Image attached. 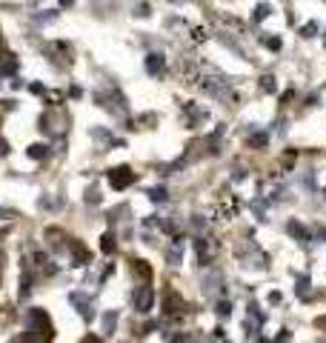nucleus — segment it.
<instances>
[{"mask_svg":"<svg viewBox=\"0 0 326 343\" xmlns=\"http://www.w3.org/2000/svg\"><path fill=\"white\" fill-rule=\"evenodd\" d=\"M266 141H269V134L266 132H255L252 138H249V146H252V149H264Z\"/></svg>","mask_w":326,"mask_h":343,"instance_id":"f3484780","label":"nucleus"},{"mask_svg":"<svg viewBox=\"0 0 326 343\" xmlns=\"http://www.w3.org/2000/svg\"><path fill=\"white\" fill-rule=\"evenodd\" d=\"M32 326H35V334H40V340L52 343L54 329H52V320H49V315H46L43 309H32Z\"/></svg>","mask_w":326,"mask_h":343,"instance_id":"7ed1b4c3","label":"nucleus"},{"mask_svg":"<svg viewBox=\"0 0 326 343\" xmlns=\"http://www.w3.org/2000/svg\"><path fill=\"white\" fill-rule=\"evenodd\" d=\"M97 103H100V106H106V109H109V112H112V114H120V112H126V97L120 95L117 89H112L109 95H103V92H100V95H97Z\"/></svg>","mask_w":326,"mask_h":343,"instance_id":"20e7f679","label":"nucleus"},{"mask_svg":"<svg viewBox=\"0 0 326 343\" xmlns=\"http://www.w3.org/2000/svg\"><path fill=\"white\" fill-rule=\"evenodd\" d=\"M100 249H103V255H112V252H115V238H112V235H103V238H100Z\"/></svg>","mask_w":326,"mask_h":343,"instance_id":"aec40b11","label":"nucleus"},{"mask_svg":"<svg viewBox=\"0 0 326 343\" xmlns=\"http://www.w3.org/2000/svg\"><path fill=\"white\" fill-rule=\"evenodd\" d=\"M180 246H183V238H175V243H172V246H169V252H166V260L172 266H177V263H180V257H183Z\"/></svg>","mask_w":326,"mask_h":343,"instance_id":"9d476101","label":"nucleus"},{"mask_svg":"<svg viewBox=\"0 0 326 343\" xmlns=\"http://www.w3.org/2000/svg\"><path fill=\"white\" fill-rule=\"evenodd\" d=\"M269 15H272V6H269V3H257L255 6V15H252V20H264V18H269Z\"/></svg>","mask_w":326,"mask_h":343,"instance_id":"a211bd4d","label":"nucleus"},{"mask_svg":"<svg viewBox=\"0 0 326 343\" xmlns=\"http://www.w3.org/2000/svg\"><path fill=\"white\" fill-rule=\"evenodd\" d=\"M86 200H89V203H97V200H100V197H97V192H95V189H89V194H86Z\"/></svg>","mask_w":326,"mask_h":343,"instance_id":"2f4dec72","label":"nucleus"},{"mask_svg":"<svg viewBox=\"0 0 326 343\" xmlns=\"http://www.w3.org/2000/svg\"><path fill=\"white\" fill-rule=\"evenodd\" d=\"M260 89H264L266 95H272L275 92V78L272 75H264V78H260Z\"/></svg>","mask_w":326,"mask_h":343,"instance_id":"b1692460","label":"nucleus"},{"mask_svg":"<svg viewBox=\"0 0 326 343\" xmlns=\"http://www.w3.org/2000/svg\"><path fill=\"white\" fill-rule=\"evenodd\" d=\"M143 66H146V72H149L152 78H160V75L166 72V57H163L160 52H152V54H146Z\"/></svg>","mask_w":326,"mask_h":343,"instance_id":"39448f33","label":"nucleus"},{"mask_svg":"<svg viewBox=\"0 0 326 343\" xmlns=\"http://www.w3.org/2000/svg\"><path fill=\"white\" fill-rule=\"evenodd\" d=\"M266 49L278 52V49H281V40H278V37H266Z\"/></svg>","mask_w":326,"mask_h":343,"instance_id":"cd10ccee","label":"nucleus"},{"mask_svg":"<svg viewBox=\"0 0 326 343\" xmlns=\"http://www.w3.org/2000/svg\"><path fill=\"white\" fill-rule=\"evenodd\" d=\"M83 343H100V337H95V334H89V337H86Z\"/></svg>","mask_w":326,"mask_h":343,"instance_id":"72a5a7b5","label":"nucleus"},{"mask_svg":"<svg viewBox=\"0 0 326 343\" xmlns=\"http://www.w3.org/2000/svg\"><path fill=\"white\" fill-rule=\"evenodd\" d=\"M6 152H9V143H6L3 138H0V155H6Z\"/></svg>","mask_w":326,"mask_h":343,"instance_id":"473e14b6","label":"nucleus"},{"mask_svg":"<svg viewBox=\"0 0 326 343\" xmlns=\"http://www.w3.org/2000/svg\"><path fill=\"white\" fill-rule=\"evenodd\" d=\"M232 180H235V183H243V180H246V169H235Z\"/></svg>","mask_w":326,"mask_h":343,"instance_id":"c85d7f7f","label":"nucleus"},{"mask_svg":"<svg viewBox=\"0 0 326 343\" xmlns=\"http://www.w3.org/2000/svg\"><path fill=\"white\" fill-rule=\"evenodd\" d=\"M203 40H209V32H206L203 26L192 29V43H203Z\"/></svg>","mask_w":326,"mask_h":343,"instance_id":"4be33fe9","label":"nucleus"},{"mask_svg":"<svg viewBox=\"0 0 326 343\" xmlns=\"http://www.w3.org/2000/svg\"><path fill=\"white\" fill-rule=\"evenodd\" d=\"M169 3H183V0H169Z\"/></svg>","mask_w":326,"mask_h":343,"instance_id":"c9c22d12","label":"nucleus"},{"mask_svg":"<svg viewBox=\"0 0 326 343\" xmlns=\"http://www.w3.org/2000/svg\"><path fill=\"white\" fill-rule=\"evenodd\" d=\"M146 197H149L152 203H163V200H166V189H163V186H155V189H146Z\"/></svg>","mask_w":326,"mask_h":343,"instance_id":"dca6fc26","label":"nucleus"},{"mask_svg":"<svg viewBox=\"0 0 326 343\" xmlns=\"http://www.w3.org/2000/svg\"><path fill=\"white\" fill-rule=\"evenodd\" d=\"M132 306H135V312H141V315H149L152 309H155V289H152L149 283H141V286L132 292Z\"/></svg>","mask_w":326,"mask_h":343,"instance_id":"f257e3e1","label":"nucleus"},{"mask_svg":"<svg viewBox=\"0 0 326 343\" xmlns=\"http://www.w3.org/2000/svg\"><path fill=\"white\" fill-rule=\"evenodd\" d=\"M29 292H32V275H29V269H23V275H20V298H29Z\"/></svg>","mask_w":326,"mask_h":343,"instance_id":"2eb2a0df","label":"nucleus"},{"mask_svg":"<svg viewBox=\"0 0 326 343\" xmlns=\"http://www.w3.org/2000/svg\"><path fill=\"white\" fill-rule=\"evenodd\" d=\"M135 15H138V18H146V15H152V6H149V3H141Z\"/></svg>","mask_w":326,"mask_h":343,"instance_id":"bb28decb","label":"nucleus"},{"mask_svg":"<svg viewBox=\"0 0 326 343\" xmlns=\"http://www.w3.org/2000/svg\"><path fill=\"white\" fill-rule=\"evenodd\" d=\"M194 255H198V266H209V240L194 238Z\"/></svg>","mask_w":326,"mask_h":343,"instance_id":"6e6552de","label":"nucleus"},{"mask_svg":"<svg viewBox=\"0 0 326 343\" xmlns=\"http://www.w3.org/2000/svg\"><path fill=\"white\" fill-rule=\"evenodd\" d=\"M306 286H309V278H298V295L306 298Z\"/></svg>","mask_w":326,"mask_h":343,"instance_id":"a878e982","label":"nucleus"},{"mask_svg":"<svg viewBox=\"0 0 326 343\" xmlns=\"http://www.w3.org/2000/svg\"><path fill=\"white\" fill-rule=\"evenodd\" d=\"M192 229H198V232H203V229H206V220H201V218H192Z\"/></svg>","mask_w":326,"mask_h":343,"instance_id":"c756f323","label":"nucleus"},{"mask_svg":"<svg viewBox=\"0 0 326 343\" xmlns=\"http://www.w3.org/2000/svg\"><path fill=\"white\" fill-rule=\"evenodd\" d=\"M132 272L138 275V278H143L146 283H149V278H152V269L143 263V260H132Z\"/></svg>","mask_w":326,"mask_h":343,"instance_id":"4468645a","label":"nucleus"},{"mask_svg":"<svg viewBox=\"0 0 326 343\" xmlns=\"http://www.w3.org/2000/svg\"><path fill=\"white\" fill-rule=\"evenodd\" d=\"M103 334H112L115 332V326H117V312H103Z\"/></svg>","mask_w":326,"mask_h":343,"instance_id":"ddd939ff","label":"nucleus"},{"mask_svg":"<svg viewBox=\"0 0 326 343\" xmlns=\"http://www.w3.org/2000/svg\"><path fill=\"white\" fill-rule=\"evenodd\" d=\"M315 32H317V23H306V26L300 29V35L303 37H315Z\"/></svg>","mask_w":326,"mask_h":343,"instance_id":"393cba45","label":"nucleus"},{"mask_svg":"<svg viewBox=\"0 0 326 343\" xmlns=\"http://www.w3.org/2000/svg\"><path fill=\"white\" fill-rule=\"evenodd\" d=\"M215 312H218L221 317H229L232 315V303L229 300H218V303H215Z\"/></svg>","mask_w":326,"mask_h":343,"instance_id":"412c9836","label":"nucleus"},{"mask_svg":"<svg viewBox=\"0 0 326 343\" xmlns=\"http://www.w3.org/2000/svg\"><path fill=\"white\" fill-rule=\"evenodd\" d=\"M69 300L78 306V312L86 317V320H92V298H89V295H83V292H72Z\"/></svg>","mask_w":326,"mask_h":343,"instance_id":"423d86ee","label":"nucleus"},{"mask_svg":"<svg viewBox=\"0 0 326 343\" xmlns=\"http://www.w3.org/2000/svg\"><path fill=\"white\" fill-rule=\"evenodd\" d=\"M26 155L32 160H43L46 155H49V146H46V143H32V146L26 149Z\"/></svg>","mask_w":326,"mask_h":343,"instance_id":"f8f14e48","label":"nucleus"},{"mask_svg":"<svg viewBox=\"0 0 326 343\" xmlns=\"http://www.w3.org/2000/svg\"><path fill=\"white\" fill-rule=\"evenodd\" d=\"M166 340L169 343H194V337L186 332H172V334H166Z\"/></svg>","mask_w":326,"mask_h":343,"instance_id":"6ab92c4d","label":"nucleus"},{"mask_svg":"<svg viewBox=\"0 0 326 343\" xmlns=\"http://www.w3.org/2000/svg\"><path fill=\"white\" fill-rule=\"evenodd\" d=\"M323 43H326V40H323Z\"/></svg>","mask_w":326,"mask_h":343,"instance_id":"e433bc0d","label":"nucleus"},{"mask_svg":"<svg viewBox=\"0 0 326 343\" xmlns=\"http://www.w3.org/2000/svg\"><path fill=\"white\" fill-rule=\"evenodd\" d=\"M72 260H75V266H86L89 263V252L83 243H72Z\"/></svg>","mask_w":326,"mask_h":343,"instance_id":"1a4fd4ad","label":"nucleus"},{"mask_svg":"<svg viewBox=\"0 0 326 343\" xmlns=\"http://www.w3.org/2000/svg\"><path fill=\"white\" fill-rule=\"evenodd\" d=\"M29 92H35V95H43V86H40V83H29Z\"/></svg>","mask_w":326,"mask_h":343,"instance_id":"7c9ffc66","label":"nucleus"},{"mask_svg":"<svg viewBox=\"0 0 326 343\" xmlns=\"http://www.w3.org/2000/svg\"><path fill=\"white\" fill-rule=\"evenodd\" d=\"M180 306H183V303H180L177 295H166V298H163V312H166V315H180Z\"/></svg>","mask_w":326,"mask_h":343,"instance_id":"9b49d317","label":"nucleus"},{"mask_svg":"<svg viewBox=\"0 0 326 343\" xmlns=\"http://www.w3.org/2000/svg\"><path fill=\"white\" fill-rule=\"evenodd\" d=\"M54 18H57V12L46 9V12H40V15H35V23H49V20H54Z\"/></svg>","mask_w":326,"mask_h":343,"instance_id":"5701e85b","label":"nucleus"},{"mask_svg":"<svg viewBox=\"0 0 326 343\" xmlns=\"http://www.w3.org/2000/svg\"><path fill=\"white\" fill-rule=\"evenodd\" d=\"M72 3H75V0H60V6H72Z\"/></svg>","mask_w":326,"mask_h":343,"instance_id":"f704fd0d","label":"nucleus"},{"mask_svg":"<svg viewBox=\"0 0 326 343\" xmlns=\"http://www.w3.org/2000/svg\"><path fill=\"white\" fill-rule=\"evenodd\" d=\"M286 232H289V235H292L295 240H300V243H303V240H312V235H309V229L303 226L300 220H289V223H286Z\"/></svg>","mask_w":326,"mask_h":343,"instance_id":"0eeeda50","label":"nucleus"},{"mask_svg":"<svg viewBox=\"0 0 326 343\" xmlns=\"http://www.w3.org/2000/svg\"><path fill=\"white\" fill-rule=\"evenodd\" d=\"M106 180H109V186H112L115 192H123L126 186H132L135 180H138V175H135L129 166H115V169H109Z\"/></svg>","mask_w":326,"mask_h":343,"instance_id":"f03ea898","label":"nucleus"}]
</instances>
